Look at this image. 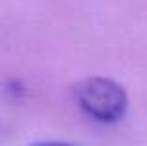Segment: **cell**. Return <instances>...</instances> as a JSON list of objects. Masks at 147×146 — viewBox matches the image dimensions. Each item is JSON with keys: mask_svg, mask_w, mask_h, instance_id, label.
I'll return each mask as SVG.
<instances>
[{"mask_svg": "<svg viewBox=\"0 0 147 146\" xmlns=\"http://www.w3.org/2000/svg\"><path fill=\"white\" fill-rule=\"evenodd\" d=\"M32 146H73V144H67V143H58V141H41V143H36Z\"/></svg>", "mask_w": 147, "mask_h": 146, "instance_id": "obj_2", "label": "cell"}, {"mask_svg": "<svg viewBox=\"0 0 147 146\" xmlns=\"http://www.w3.org/2000/svg\"><path fill=\"white\" fill-rule=\"evenodd\" d=\"M75 96L80 109L102 124L119 122L127 113L129 98L119 83L106 77H90L76 84Z\"/></svg>", "mask_w": 147, "mask_h": 146, "instance_id": "obj_1", "label": "cell"}]
</instances>
